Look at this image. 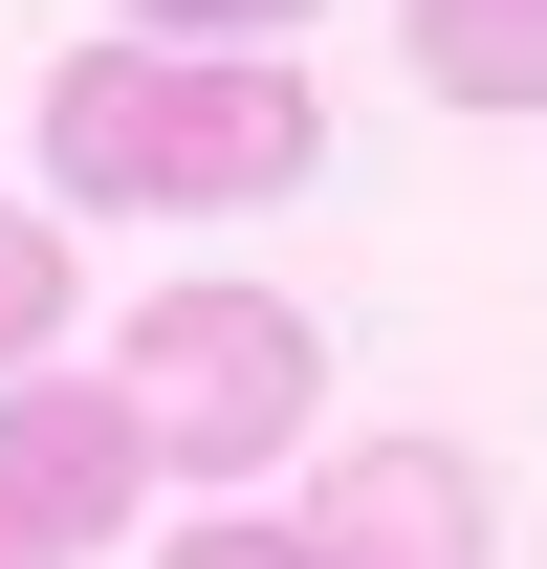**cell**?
Here are the masks:
<instances>
[{
	"mask_svg": "<svg viewBox=\"0 0 547 569\" xmlns=\"http://www.w3.org/2000/svg\"><path fill=\"white\" fill-rule=\"evenodd\" d=\"M329 176V88L285 44H67L44 67V198H110V219H263Z\"/></svg>",
	"mask_w": 547,
	"mask_h": 569,
	"instance_id": "1",
	"label": "cell"
},
{
	"mask_svg": "<svg viewBox=\"0 0 547 569\" xmlns=\"http://www.w3.org/2000/svg\"><path fill=\"white\" fill-rule=\"evenodd\" d=\"M110 395L153 417V482H263V460H307V417H329V329H307L285 284H132Z\"/></svg>",
	"mask_w": 547,
	"mask_h": 569,
	"instance_id": "2",
	"label": "cell"
},
{
	"mask_svg": "<svg viewBox=\"0 0 547 569\" xmlns=\"http://www.w3.org/2000/svg\"><path fill=\"white\" fill-rule=\"evenodd\" d=\"M481 548H504V482L460 438H350L307 482V569H481Z\"/></svg>",
	"mask_w": 547,
	"mask_h": 569,
	"instance_id": "3",
	"label": "cell"
},
{
	"mask_svg": "<svg viewBox=\"0 0 547 569\" xmlns=\"http://www.w3.org/2000/svg\"><path fill=\"white\" fill-rule=\"evenodd\" d=\"M0 482L88 548V526H132V503H153V417L110 395V372H22V395H0Z\"/></svg>",
	"mask_w": 547,
	"mask_h": 569,
	"instance_id": "4",
	"label": "cell"
},
{
	"mask_svg": "<svg viewBox=\"0 0 547 569\" xmlns=\"http://www.w3.org/2000/svg\"><path fill=\"white\" fill-rule=\"evenodd\" d=\"M416 88L438 110H547V0H416Z\"/></svg>",
	"mask_w": 547,
	"mask_h": 569,
	"instance_id": "5",
	"label": "cell"
},
{
	"mask_svg": "<svg viewBox=\"0 0 547 569\" xmlns=\"http://www.w3.org/2000/svg\"><path fill=\"white\" fill-rule=\"evenodd\" d=\"M44 351H67V219H44V198H0V395H22Z\"/></svg>",
	"mask_w": 547,
	"mask_h": 569,
	"instance_id": "6",
	"label": "cell"
},
{
	"mask_svg": "<svg viewBox=\"0 0 547 569\" xmlns=\"http://www.w3.org/2000/svg\"><path fill=\"white\" fill-rule=\"evenodd\" d=\"M110 22H132V44H285L307 0H110Z\"/></svg>",
	"mask_w": 547,
	"mask_h": 569,
	"instance_id": "7",
	"label": "cell"
},
{
	"mask_svg": "<svg viewBox=\"0 0 547 569\" xmlns=\"http://www.w3.org/2000/svg\"><path fill=\"white\" fill-rule=\"evenodd\" d=\"M153 569H307V526H263V503H241V526H176Z\"/></svg>",
	"mask_w": 547,
	"mask_h": 569,
	"instance_id": "8",
	"label": "cell"
},
{
	"mask_svg": "<svg viewBox=\"0 0 547 569\" xmlns=\"http://www.w3.org/2000/svg\"><path fill=\"white\" fill-rule=\"evenodd\" d=\"M0 569H67V526H44V503H22V482H0Z\"/></svg>",
	"mask_w": 547,
	"mask_h": 569,
	"instance_id": "9",
	"label": "cell"
}]
</instances>
